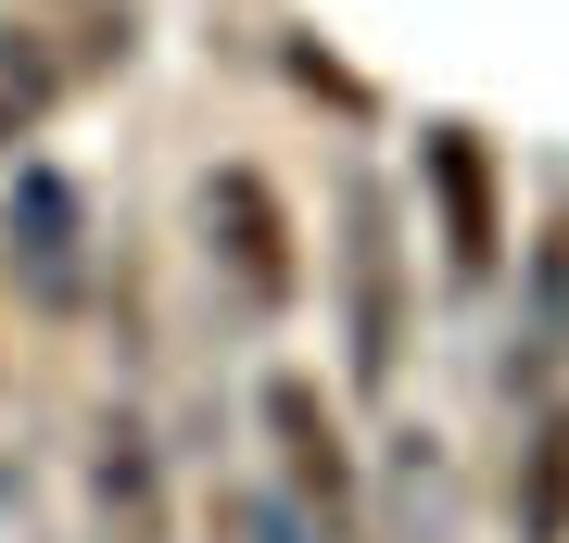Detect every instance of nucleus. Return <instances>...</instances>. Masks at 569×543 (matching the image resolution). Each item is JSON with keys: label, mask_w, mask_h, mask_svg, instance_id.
<instances>
[{"label": "nucleus", "mask_w": 569, "mask_h": 543, "mask_svg": "<svg viewBox=\"0 0 569 543\" xmlns=\"http://www.w3.org/2000/svg\"><path fill=\"white\" fill-rule=\"evenodd\" d=\"M203 228H216V253H228V279H241V303H266V316H279L291 279H305V265H291L279 190H266L253 164H216V178H203Z\"/></svg>", "instance_id": "nucleus-1"}, {"label": "nucleus", "mask_w": 569, "mask_h": 543, "mask_svg": "<svg viewBox=\"0 0 569 543\" xmlns=\"http://www.w3.org/2000/svg\"><path fill=\"white\" fill-rule=\"evenodd\" d=\"M266 430H279L291 493H305L329 531H342V519H355V443H342V418L317 404V380H266Z\"/></svg>", "instance_id": "nucleus-2"}, {"label": "nucleus", "mask_w": 569, "mask_h": 543, "mask_svg": "<svg viewBox=\"0 0 569 543\" xmlns=\"http://www.w3.org/2000/svg\"><path fill=\"white\" fill-rule=\"evenodd\" d=\"M430 202H443V265H456V279H493L507 215H493V164H481L468 127H430Z\"/></svg>", "instance_id": "nucleus-3"}, {"label": "nucleus", "mask_w": 569, "mask_h": 543, "mask_svg": "<svg viewBox=\"0 0 569 543\" xmlns=\"http://www.w3.org/2000/svg\"><path fill=\"white\" fill-rule=\"evenodd\" d=\"M342 215H355V241H342V265H355V380L380 392L392 380V342H406V316H392V202L355 190Z\"/></svg>", "instance_id": "nucleus-4"}, {"label": "nucleus", "mask_w": 569, "mask_h": 543, "mask_svg": "<svg viewBox=\"0 0 569 543\" xmlns=\"http://www.w3.org/2000/svg\"><path fill=\"white\" fill-rule=\"evenodd\" d=\"M13 241H26L39 303H77V190L63 178H13Z\"/></svg>", "instance_id": "nucleus-5"}, {"label": "nucleus", "mask_w": 569, "mask_h": 543, "mask_svg": "<svg viewBox=\"0 0 569 543\" xmlns=\"http://www.w3.org/2000/svg\"><path fill=\"white\" fill-rule=\"evenodd\" d=\"M519 543H569V418L519 455Z\"/></svg>", "instance_id": "nucleus-6"}, {"label": "nucleus", "mask_w": 569, "mask_h": 543, "mask_svg": "<svg viewBox=\"0 0 569 543\" xmlns=\"http://www.w3.org/2000/svg\"><path fill=\"white\" fill-rule=\"evenodd\" d=\"M51 89H63V77H51V63H39V51H0V152H13V140H26V127H39V114H51Z\"/></svg>", "instance_id": "nucleus-7"}]
</instances>
